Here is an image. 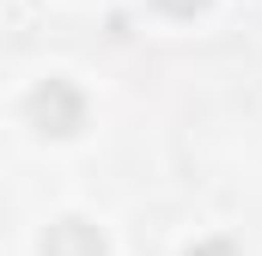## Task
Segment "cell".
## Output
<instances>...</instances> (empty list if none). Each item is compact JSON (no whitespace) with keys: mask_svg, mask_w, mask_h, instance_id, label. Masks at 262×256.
<instances>
[{"mask_svg":"<svg viewBox=\"0 0 262 256\" xmlns=\"http://www.w3.org/2000/svg\"><path fill=\"white\" fill-rule=\"evenodd\" d=\"M31 122L43 128V134H73V128L85 122V98L67 79H49V86L31 92Z\"/></svg>","mask_w":262,"mask_h":256,"instance_id":"cell-1","label":"cell"},{"mask_svg":"<svg viewBox=\"0 0 262 256\" xmlns=\"http://www.w3.org/2000/svg\"><path fill=\"white\" fill-rule=\"evenodd\" d=\"M43 256H104V232L85 220H55L43 238Z\"/></svg>","mask_w":262,"mask_h":256,"instance_id":"cell-2","label":"cell"},{"mask_svg":"<svg viewBox=\"0 0 262 256\" xmlns=\"http://www.w3.org/2000/svg\"><path fill=\"white\" fill-rule=\"evenodd\" d=\"M189 256H238V244H232V238H201Z\"/></svg>","mask_w":262,"mask_h":256,"instance_id":"cell-3","label":"cell"},{"mask_svg":"<svg viewBox=\"0 0 262 256\" xmlns=\"http://www.w3.org/2000/svg\"><path fill=\"white\" fill-rule=\"evenodd\" d=\"M159 6H165L171 18H195V12H201V6H207V0H159Z\"/></svg>","mask_w":262,"mask_h":256,"instance_id":"cell-4","label":"cell"}]
</instances>
